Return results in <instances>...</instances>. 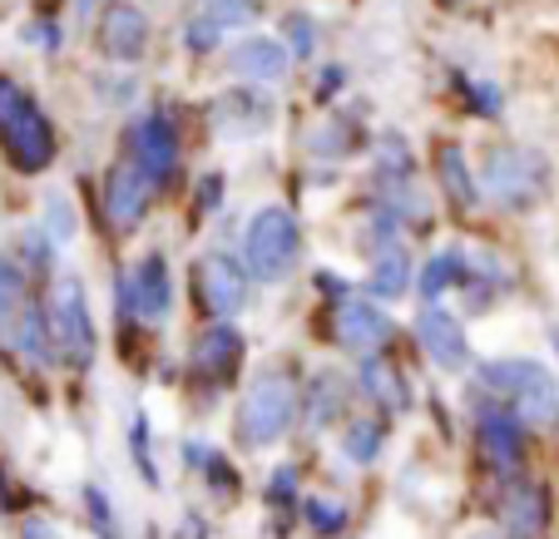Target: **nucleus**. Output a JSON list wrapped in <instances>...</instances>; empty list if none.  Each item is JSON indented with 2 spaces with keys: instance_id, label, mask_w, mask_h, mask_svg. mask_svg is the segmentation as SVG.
<instances>
[{
  "instance_id": "1",
  "label": "nucleus",
  "mask_w": 559,
  "mask_h": 539,
  "mask_svg": "<svg viewBox=\"0 0 559 539\" xmlns=\"http://www.w3.org/2000/svg\"><path fill=\"white\" fill-rule=\"evenodd\" d=\"M480 386H486L490 396H500V402L525 426H535V431L559 421V381H555V371L539 367V361H530V357L486 361V367H480Z\"/></svg>"
},
{
  "instance_id": "2",
  "label": "nucleus",
  "mask_w": 559,
  "mask_h": 539,
  "mask_svg": "<svg viewBox=\"0 0 559 539\" xmlns=\"http://www.w3.org/2000/svg\"><path fill=\"white\" fill-rule=\"evenodd\" d=\"M0 148L21 173H45L55 164V129L15 80L0 74Z\"/></svg>"
},
{
  "instance_id": "3",
  "label": "nucleus",
  "mask_w": 559,
  "mask_h": 539,
  "mask_svg": "<svg viewBox=\"0 0 559 539\" xmlns=\"http://www.w3.org/2000/svg\"><path fill=\"white\" fill-rule=\"evenodd\" d=\"M480 193L490 203H500L506 213L535 208L549 193V164L539 148L530 144H496L480 164Z\"/></svg>"
},
{
  "instance_id": "4",
  "label": "nucleus",
  "mask_w": 559,
  "mask_h": 539,
  "mask_svg": "<svg viewBox=\"0 0 559 539\" xmlns=\"http://www.w3.org/2000/svg\"><path fill=\"white\" fill-rule=\"evenodd\" d=\"M45 322H50L55 351H60L64 367H90L95 361V318H90V297L80 273H60L45 292Z\"/></svg>"
},
{
  "instance_id": "5",
  "label": "nucleus",
  "mask_w": 559,
  "mask_h": 539,
  "mask_svg": "<svg viewBox=\"0 0 559 539\" xmlns=\"http://www.w3.org/2000/svg\"><path fill=\"white\" fill-rule=\"evenodd\" d=\"M297 421V386L283 371H263L258 381H248L243 406H238V441L263 451L277 445Z\"/></svg>"
},
{
  "instance_id": "6",
  "label": "nucleus",
  "mask_w": 559,
  "mask_h": 539,
  "mask_svg": "<svg viewBox=\"0 0 559 539\" xmlns=\"http://www.w3.org/2000/svg\"><path fill=\"white\" fill-rule=\"evenodd\" d=\"M297 257H302V233H297V218L287 208H263L248 223L243 267L258 283H283L297 267Z\"/></svg>"
},
{
  "instance_id": "7",
  "label": "nucleus",
  "mask_w": 559,
  "mask_h": 539,
  "mask_svg": "<svg viewBox=\"0 0 559 539\" xmlns=\"http://www.w3.org/2000/svg\"><path fill=\"white\" fill-rule=\"evenodd\" d=\"M193 297H199L203 318H213V322L238 318L248 302V267L223 257V253H209L199 267H193Z\"/></svg>"
},
{
  "instance_id": "8",
  "label": "nucleus",
  "mask_w": 559,
  "mask_h": 539,
  "mask_svg": "<svg viewBox=\"0 0 559 539\" xmlns=\"http://www.w3.org/2000/svg\"><path fill=\"white\" fill-rule=\"evenodd\" d=\"M119 292V307H124L129 318L139 322H164L174 307V283H169V257L164 253H148L124 283L115 287Z\"/></svg>"
},
{
  "instance_id": "9",
  "label": "nucleus",
  "mask_w": 559,
  "mask_h": 539,
  "mask_svg": "<svg viewBox=\"0 0 559 539\" xmlns=\"http://www.w3.org/2000/svg\"><path fill=\"white\" fill-rule=\"evenodd\" d=\"M129 159L148 173L154 183H169L179 173V134H174L169 115H144L134 129H129Z\"/></svg>"
},
{
  "instance_id": "10",
  "label": "nucleus",
  "mask_w": 559,
  "mask_h": 539,
  "mask_svg": "<svg viewBox=\"0 0 559 539\" xmlns=\"http://www.w3.org/2000/svg\"><path fill=\"white\" fill-rule=\"evenodd\" d=\"M332 337H337L342 351L352 357H381L391 342V318L377 302H361V297H347L332 318Z\"/></svg>"
},
{
  "instance_id": "11",
  "label": "nucleus",
  "mask_w": 559,
  "mask_h": 539,
  "mask_svg": "<svg viewBox=\"0 0 559 539\" xmlns=\"http://www.w3.org/2000/svg\"><path fill=\"white\" fill-rule=\"evenodd\" d=\"M416 342H421V351L441 371H461L465 361H471L461 318H455V312H445V307H436V302H426L421 312H416Z\"/></svg>"
},
{
  "instance_id": "12",
  "label": "nucleus",
  "mask_w": 559,
  "mask_h": 539,
  "mask_svg": "<svg viewBox=\"0 0 559 539\" xmlns=\"http://www.w3.org/2000/svg\"><path fill=\"white\" fill-rule=\"evenodd\" d=\"M154 189H158V183L148 179L134 159L115 164V169H109V179H105V213H109V223H115V228H139V223H144V213H148V203H154Z\"/></svg>"
},
{
  "instance_id": "13",
  "label": "nucleus",
  "mask_w": 559,
  "mask_h": 539,
  "mask_svg": "<svg viewBox=\"0 0 559 539\" xmlns=\"http://www.w3.org/2000/svg\"><path fill=\"white\" fill-rule=\"evenodd\" d=\"M99 50L119 64L139 60L148 50V15L139 5H129V0L105 5V15H99Z\"/></svg>"
},
{
  "instance_id": "14",
  "label": "nucleus",
  "mask_w": 559,
  "mask_h": 539,
  "mask_svg": "<svg viewBox=\"0 0 559 539\" xmlns=\"http://www.w3.org/2000/svg\"><path fill=\"white\" fill-rule=\"evenodd\" d=\"M287 70H293V50L273 35H243L233 45V74L238 80H253V85H283Z\"/></svg>"
},
{
  "instance_id": "15",
  "label": "nucleus",
  "mask_w": 559,
  "mask_h": 539,
  "mask_svg": "<svg viewBox=\"0 0 559 539\" xmlns=\"http://www.w3.org/2000/svg\"><path fill=\"white\" fill-rule=\"evenodd\" d=\"M549 525V495L535 480H515L506 490V505H500V529L506 539H545Z\"/></svg>"
},
{
  "instance_id": "16",
  "label": "nucleus",
  "mask_w": 559,
  "mask_h": 539,
  "mask_svg": "<svg viewBox=\"0 0 559 539\" xmlns=\"http://www.w3.org/2000/svg\"><path fill=\"white\" fill-rule=\"evenodd\" d=\"M238 361H243V337H238L228 322H213L199 337V347H193V371L209 376L213 386H228V381L238 376Z\"/></svg>"
},
{
  "instance_id": "17",
  "label": "nucleus",
  "mask_w": 559,
  "mask_h": 539,
  "mask_svg": "<svg viewBox=\"0 0 559 539\" xmlns=\"http://www.w3.org/2000/svg\"><path fill=\"white\" fill-rule=\"evenodd\" d=\"M475 441H480L486 460L500 470V476H515V470H520L525 441H520L515 411H480V421H475Z\"/></svg>"
},
{
  "instance_id": "18",
  "label": "nucleus",
  "mask_w": 559,
  "mask_h": 539,
  "mask_svg": "<svg viewBox=\"0 0 559 539\" xmlns=\"http://www.w3.org/2000/svg\"><path fill=\"white\" fill-rule=\"evenodd\" d=\"M357 386L361 396L381 406V411H406L412 406V392H406V376L391 367L386 357H361V371H357Z\"/></svg>"
},
{
  "instance_id": "19",
  "label": "nucleus",
  "mask_w": 559,
  "mask_h": 539,
  "mask_svg": "<svg viewBox=\"0 0 559 539\" xmlns=\"http://www.w3.org/2000/svg\"><path fill=\"white\" fill-rule=\"evenodd\" d=\"M436 183H441V193L461 213H471L475 203H480V189H475V173H471V164H465L461 144H441V148H436Z\"/></svg>"
},
{
  "instance_id": "20",
  "label": "nucleus",
  "mask_w": 559,
  "mask_h": 539,
  "mask_svg": "<svg viewBox=\"0 0 559 539\" xmlns=\"http://www.w3.org/2000/svg\"><path fill=\"white\" fill-rule=\"evenodd\" d=\"M15 347L31 367H50L60 351H55V337H50V322H45V307L40 302H25L21 307V322H15Z\"/></svg>"
},
{
  "instance_id": "21",
  "label": "nucleus",
  "mask_w": 559,
  "mask_h": 539,
  "mask_svg": "<svg viewBox=\"0 0 559 539\" xmlns=\"http://www.w3.org/2000/svg\"><path fill=\"white\" fill-rule=\"evenodd\" d=\"M412 287V257H406L402 238L377 248V263H371V292L377 297H402Z\"/></svg>"
},
{
  "instance_id": "22",
  "label": "nucleus",
  "mask_w": 559,
  "mask_h": 539,
  "mask_svg": "<svg viewBox=\"0 0 559 539\" xmlns=\"http://www.w3.org/2000/svg\"><path fill=\"white\" fill-rule=\"evenodd\" d=\"M465 277H471V263H465V253H461V248H441V253H436L431 263L421 267V277H416V287H421V297H426V302H441V292H445V287L465 283Z\"/></svg>"
},
{
  "instance_id": "23",
  "label": "nucleus",
  "mask_w": 559,
  "mask_h": 539,
  "mask_svg": "<svg viewBox=\"0 0 559 539\" xmlns=\"http://www.w3.org/2000/svg\"><path fill=\"white\" fill-rule=\"evenodd\" d=\"M213 119H218V129L223 134H253V129H263L267 124V109H263V99H248V95H228V99H218L213 105Z\"/></svg>"
},
{
  "instance_id": "24",
  "label": "nucleus",
  "mask_w": 559,
  "mask_h": 539,
  "mask_svg": "<svg viewBox=\"0 0 559 539\" xmlns=\"http://www.w3.org/2000/svg\"><path fill=\"white\" fill-rule=\"evenodd\" d=\"M21 307H25V277H21V267H15V263H0V337H5V342L15 337Z\"/></svg>"
},
{
  "instance_id": "25",
  "label": "nucleus",
  "mask_w": 559,
  "mask_h": 539,
  "mask_svg": "<svg viewBox=\"0 0 559 539\" xmlns=\"http://www.w3.org/2000/svg\"><path fill=\"white\" fill-rule=\"evenodd\" d=\"M381 451V426L377 421H352L342 431V455H347L352 466H371Z\"/></svg>"
},
{
  "instance_id": "26",
  "label": "nucleus",
  "mask_w": 559,
  "mask_h": 539,
  "mask_svg": "<svg viewBox=\"0 0 559 539\" xmlns=\"http://www.w3.org/2000/svg\"><path fill=\"white\" fill-rule=\"evenodd\" d=\"M307 525L317 529V539L342 535V529H347V505H342V500H332V495H312V500H307Z\"/></svg>"
},
{
  "instance_id": "27",
  "label": "nucleus",
  "mask_w": 559,
  "mask_h": 539,
  "mask_svg": "<svg viewBox=\"0 0 559 539\" xmlns=\"http://www.w3.org/2000/svg\"><path fill=\"white\" fill-rule=\"evenodd\" d=\"M203 11H209L223 31H233V25H253L258 0H203Z\"/></svg>"
},
{
  "instance_id": "28",
  "label": "nucleus",
  "mask_w": 559,
  "mask_h": 539,
  "mask_svg": "<svg viewBox=\"0 0 559 539\" xmlns=\"http://www.w3.org/2000/svg\"><path fill=\"white\" fill-rule=\"evenodd\" d=\"M337 402H342L337 376H317L312 381V426H328L337 416Z\"/></svg>"
},
{
  "instance_id": "29",
  "label": "nucleus",
  "mask_w": 559,
  "mask_h": 539,
  "mask_svg": "<svg viewBox=\"0 0 559 539\" xmlns=\"http://www.w3.org/2000/svg\"><path fill=\"white\" fill-rule=\"evenodd\" d=\"M218 40H223V25L213 21L209 11H203V15H193V21H189V31H183V45H189L193 55H209Z\"/></svg>"
},
{
  "instance_id": "30",
  "label": "nucleus",
  "mask_w": 559,
  "mask_h": 539,
  "mask_svg": "<svg viewBox=\"0 0 559 539\" xmlns=\"http://www.w3.org/2000/svg\"><path fill=\"white\" fill-rule=\"evenodd\" d=\"M21 253H25V263H31V267H45V263H50V233H45V228H25V233H21Z\"/></svg>"
},
{
  "instance_id": "31",
  "label": "nucleus",
  "mask_w": 559,
  "mask_h": 539,
  "mask_svg": "<svg viewBox=\"0 0 559 539\" xmlns=\"http://www.w3.org/2000/svg\"><path fill=\"white\" fill-rule=\"evenodd\" d=\"M287 40H293V55H312V21H307V15H293V21H287Z\"/></svg>"
},
{
  "instance_id": "32",
  "label": "nucleus",
  "mask_w": 559,
  "mask_h": 539,
  "mask_svg": "<svg viewBox=\"0 0 559 539\" xmlns=\"http://www.w3.org/2000/svg\"><path fill=\"white\" fill-rule=\"evenodd\" d=\"M85 500H90V515H95V525L105 529V539H119V529L109 525V500H105V490L90 486V490H85Z\"/></svg>"
},
{
  "instance_id": "33",
  "label": "nucleus",
  "mask_w": 559,
  "mask_h": 539,
  "mask_svg": "<svg viewBox=\"0 0 559 539\" xmlns=\"http://www.w3.org/2000/svg\"><path fill=\"white\" fill-rule=\"evenodd\" d=\"M70 208H64V199H50V238L55 243H70Z\"/></svg>"
},
{
  "instance_id": "34",
  "label": "nucleus",
  "mask_w": 559,
  "mask_h": 539,
  "mask_svg": "<svg viewBox=\"0 0 559 539\" xmlns=\"http://www.w3.org/2000/svg\"><path fill=\"white\" fill-rule=\"evenodd\" d=\"M144 435H148L144 416H134V455H139V470H144V480H158V476H154V466H148V445H144Z\"/></svg>"
},
{
  "instance_id": "35",
  "label": "nucleus",
  "mask_w": 559,
  "mask_h": 539,
  "mask_svg": "<svg viewBox=\"0 0 559 539\" xmlns=\"http://www.w3.org/2000/svg\"><path fill=\"white\" fill-rule=\"evenodd\" d=\"M293 480H297V476H293V470H287V466L273 476V486H267V495H273V505H277V500H283V505H287V495H293Z\"/></svg>"
},
{
  "instance_id": "36",
  "label": "nucleus",
  "mask_w": 559,
  "mask_h": 539,
  "mask_svg": "<svg viewBox=\"0 0 559 539\" xmlns=\"http://www.w3.org/2000/svg\"><path fill=\"white\" fill-rule=\"evenodd\" d=\"M25 539H55V529L45 525V519H25V529H21Z\"/></svg>"
},
{
  "instance_id": "37",
  "label": "nucleus",
  "mask_w": 559,
  "mask_h": 539,
  "mask_svg": "<svg viewBox=\"0 0 559 539\" xmlns=\"http://www.w3.org/2000/svg\"><path fill=\"white\" fill-rule=\"evenodd\" d=\"M465 539H506V535H490V529H475V535H465Z\"/></svg>"
},
{
  "instance_id": "38",
  "label": "nucleus",
  "mask_w": 559,
  "mask_h": 539,
  "mask_svg": "<svg viewBox=\"0 0 559 539\" xmlns=\"http://www.w3.org/2000/svg\"><path fill=\"white\" fill-rule=\"evenodd\" d=\"M441 5H465V0H441Z\"/></svg>"
},
{
  "instance_id": "39",
  "label": "nucleus",
  "mask_w": 559,
  "mask_h": 539,
  "mask_svg": "<svg viewBox=\"0 0 559 539\" xmlns=\"http://www.w3.org/2000/svg\"><path fill=\"white\" fill-rule=\"evenodd\" d=\"M555 347H559V327H555Z\"/></svg>"
},
{
  "instance_id": "40",
  "label": "nucleus",
  "mask_w": 559,
  "mask_h": 539,
  "mask_svg": "<svg viewBox=\"0 0 559 539\" xmlns=\"http://www.w3.org/2000/svg\"><path fill=\"white\" fill-rule=\"evenodd\" d=\"M85 5H90V0H80V11H85Z\"/></svg>"
}]
</instances>
